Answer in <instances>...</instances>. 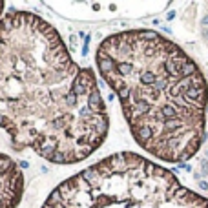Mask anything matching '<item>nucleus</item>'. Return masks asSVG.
<instances>
[{"mask_svg": "<svg viewBox=\"0 0 208 208\" xmlns=\"http://www.w3.org/2000/svg\"><path fill=\"white\" fill-rule=\"evenodd\" d=\"M42 208H208L166 168L122 152L66 179Z\"/></svg>", "mask_w": 208, "mask_h": 208, "instance_id": "7ed1b4c3", "label": "nucleus"}, {"mask_svg": "<svg viewBox=\"0 0 208 208\" xmlns=\"http://www.w3.org/2000/svg\"><path fill=\"white\" fill-rule=\"evenodd\" d=\"M24 194V173L9 155L0 153V208H17Z\"/></svg>", "mask_w": 208, "mask_h": 208, "instance_id": "20e7f679", "label": "nucleus"}, {"mask_svg": "<svg viewBox=\"0 0 208 208\" xmlns=\"http://www.w3.org/2000/svg\"><path fill=\"white\" fill-rule=\"evenodd\" d=\"M203 24H204V26H208V15H206V17L203 18Z\"/></svg>", "mask_w": 208, "mask_h": 208, "instance_id": "0eeeda50", "label": "nucleus"}, {"mask_svg": "<svg viewBox=\"0 0 208 208\" xmlns=\"http://www.w3.org/2000/svg\"><path fill=\"white\" fill-rule=\"evenodd\" d=\"M6 13H4V2H2V0H0V18H2Z\"/></svg>", "mask_w": 208, "mask_h": 208, "instance_id": "423d86ee", "label": "nucleus"}, {"mask_svg": "<svg viewBox=\"0 0 208 208\" xmlns=\"http://www.w3.org/2000/svg\"><path fill=\"white\" fill-rule=\"evenodd\" d=\"M95 64L144 152L172 164L199 152L206 141L208 86L182 48L157 31L128 29L99 44Z\"/></svg>", "mask_w": 208, "mask_h": 208, "instance_id": "f03ea898", "label": "nucleus"}, {"mask_svg": "<svg viewBox=\"0 0 208 208\" xmlns=\"http://www.w3.org/2000/svg\"><path fill=\"white\" fill-rule=\"evenodd\" d=\"M0 128L15 152L77 164L108 137L95 73L80 68L51 24L31 11L0 18Z\"/></svg>", "mask_w": 208, "mask_h": 208, "instance_id": "f257e3e1", "label": "nucleus"}, {"mask_svg": "<svg viewBox=\"0 0 208 208\" xmlns=\"http://www.w3.org/2000/svg\"><path fill=\"white\" fill-rule=\"evenodd\" d=\"M199 186H201V190H208V182H206V181H201Z\"/></svg>", "mask_w": 208, "mask_h": 208, "instance_id": "39448f33", "label": "nucleus"}]
</instances>
